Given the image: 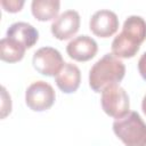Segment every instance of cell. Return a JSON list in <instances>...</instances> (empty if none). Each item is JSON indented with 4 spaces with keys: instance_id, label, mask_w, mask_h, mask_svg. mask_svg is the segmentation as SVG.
Returning a JSON list of instances; mask_svg holds the SVG:
<instances>
[{
    "instance_id": "1",
    "label": "cell",
    "mask_w": 146,
    "mask_h": 146,
    "mask_svg": "<svg viewBox=\"0 0 146 146\" xmlns=\"http://www.w3.org/2000/svg\"><path fill=\"white\" fill-rule=\"evenodd\" d=\"M146 40V22L143 17L129 16L122 26V31L112 42V54L117 58L133 57L140 44Z\"/></svg>"
},
{
    "instance_id": "2",
    "label": "cell",
    "mask_w": 146,
    "mask_h": 146,
    "mask_svg": "<svg viewBox=\"0 0 146 146\" xmlns=\"http://www.w3.org/2000/svg\"><path fill=\"white\" fill-rule=\"evenodd\" d=\"M125 74L123 62L113 54H105L89 71V86L95 92H102L105 88L119 84Z\"/></svg>"
},
{
    "instance_id": "3",
    "label": "cell",
    "mask_w": 146,
    "mask_h": 146,
    "mask_svg": "<svg viewBox=\"0 0 146 146\" xmlns=\"http://www.w3.org/2000/svg\"><path fill=\"white\" fill-rule=\"evenodd\" d=\"M113 131L125 146H146V123L137 112L115 120Z\"/></svg>"
},
{
    "instance_id": "4",
    "label": "cell",
    "mask_w": 146,
    "mask_h": 146,
    "mask_svg": "<svg viewBox=\"0 0 146 146\" xmlns=\"http://www.w3.org/2000/svg\"><path fill=\"white\" fill-rule=\"evenodd\" d=\"M100 104L103 111L116 120L125 116L130 110L129 96L119 84L110 86L102 91Z\"/></svg>"
},
{
    "instance_id": "5",
    "label": "cell",
    "mask_w": 146,
    "mask_h": 146,
    "mask_svg": "<svg viewBox=\"0 0 146 146\" xmlns=\"http://www.w3.org/2000/svg\"><path fill=\"white\" fill-rule=\"evenodd\" d=\"M56 99L54 88L46 81H35L30 84L25 91V103L27 107L34 112H43L49 110Z\"/></svg>"
},
{
    "instance_id": "6",
    "label": "cell",
    "mask_w": 146,
    "mask_h": 146,
    "mask_svg": "<svg viewBox=\"0 0 146 146\" xmlns=\"http://www.w3.org/2000/svg\"><path fill=\"white\" fill-rule=\"evenodd\" d=\"M32 64L40 74L46 76H56L65 63L57 49L52 47H42L34 52Z\"/></svg>"
},
{
    "instance_id": "7",
    "label": "cell",
    "mask_w": 146,
    "mask_h": 146,
    "mask_svg": "<svg viewBox=\"0 0 146 146\" xmlns=\"http://www.w3.org/2000/svg\"><path fill=\"white\" fill-rule=\"evenodd\" d=\"M89 29L99 38L112 36L119 29V18L112 10H98L91 16L89 21Z\"/></svg>"
},
{
    "instance_id": "8",
    "label": "cell",
    "mask_w": 146,
    "mask_h": 146,
    "mask_svg": "<svg viewBox=\"0 0 146 146\" xmlns=\"http://www.w3.org/2000/svg\"><path fill=\"white\" fill-rule=\"evenodd\" d=\"M80 29V15L75 10H66L62 13L50 26L51 34L58 40H67L72 38Z\"/></svg>"
},
{
    "instance_id": "9",
    "label": "cell",
    "mask_w": 146,
    "mask_h": 146,
    "mask_svg": "<svg viewBox=\"0 0 146 146\" xmlns=\"http://www.w3.org/2000/svg\"><path fill=\"white\" fill-rule=\"evenodd\" d=\"M98 51L97 42L88 35H79L66 46L67 55L76 62H87L96 56Z\"/></svg>"
},
{
    "instance_id": "10",
    "label": "cell",
    "mask_w": 146,
    "mask_h": 146,
    "mask_svg": "<svg viewBox=\"0 0 146 146\" xmlns=\"http://www.w3.org/2000/svg\"><path fill=\"white\" fill-rule=\"evenodd\" d=\"M6 36L18 41L26 49H29L36 43L39 39V32L33 25L26 22H16L8 27Z\"/></svg>"
},
{
    "instance_id": "11",
    "label": "cell",
    "mask_w": 146,
    "mask_h": 146,
    "mask_svg": "<svg viewBox=\"0 0 146 146\" xmlns=\"http://www.w3.org/2000/svg\"><path fill=\"white\" fill-rule=\"evenodd\" d=\"M55 81L59 90H62L63 92H75L80 87L81 72L76 65L72 63H65L60 72L55 76Z\"/></svg>"
},
{
    "instance_id": "12",
    "label": "cell",
    "mask_w": 146,
    "mask_h": 146,
    "mask_svg": "<svg viewBox=\"0 0 146 146\" xmlns=\"http://www.w3.org/2000/svg\"><path fill=\"white\" fill-rule=\"evenodd\" d=\"M60 2L58 0H33L31 3L32 15L40 22L56 19L59 13Z\"/></svg>"
},
{
    "instance_id": "13",
    "label": "cell",
    "mask_w": 146,
    "mask_h": 146,
    "mask_svg": "<svg viewBox=\"0 0 146 146\" xmlns=\"http://www.w3.org/2000/svg\"><path fill=\"white\" fill-rule=\"evenodd\" d=\"M26 48L18 41L10 38H2L0 41V58L7 63H16L23 59Z\"/></svg>"
},
{
    "instance_id": "14",
    "label": "cell",
    "mask_w": 146,
    "mask_h": 146,
    "mask_svg": "<svg viewBox=\"0 0 146 146\" xmlns=\"http://www.w3.org/2000/svg\"><path fill=\"white\" fill-rule=\"evenodd\" d=\"M1 6L3 7V9L9 13H17L22 9V7L24 6V1H16V0H2L1 1Z\"/></svg>"
},
{
    "instance_id": "15",
    "label": "cell",
    "mask_w": 146,
    "mask_h": 146,
    "mask_svg": "<svg viewBox=\"0 0 146 146\" xmlns=\"http://www.w3.org/2000/svg\"><path fill=\"white\" fill-rule=\"evenodd\" d=\"M138 71L140 76L146 81V51L140 56L138 60Z\"/></svg>"
},
{
    "instance_id": "16",
    "label": "cell",
    "mask_w": 146,
    "mask_h": 146,
    "mask_svg": "<svg viewBox=\"0 0 146 146\" xmlns=\"http://www.w3.org/2000/svg\"><path fill=\"white\" fill-rule=\"evenodd\" d=\"M141 110H143V112H144L145 115H146V95L144 96L143 102H141Z\"/></svg>"
}]
</instances>
